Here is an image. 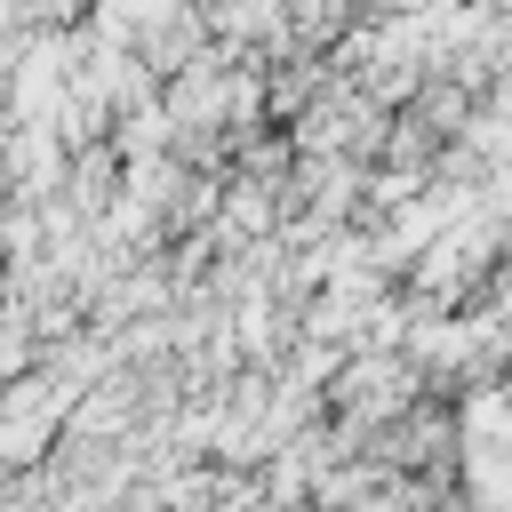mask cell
Listing matches in <instances>:
<instances>
[{"label":"cell","mask_w":512,"mask_h":512,"mask_svg":"<svg viewBox=\"0 0 512 512\" xmlns=\"http://www.w3.org/2000/svg\"><path fill=\"white\" fill-rule=\"evenodd\" d=\"M0 512H32V504H0Z\"/></svg>","instance_id":"obj_1"}]
</instances>
